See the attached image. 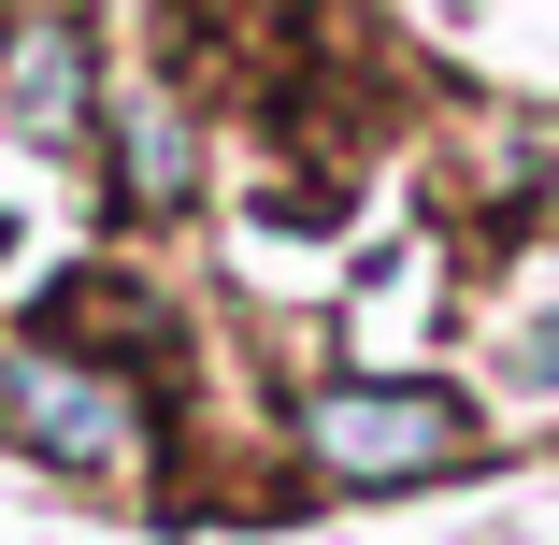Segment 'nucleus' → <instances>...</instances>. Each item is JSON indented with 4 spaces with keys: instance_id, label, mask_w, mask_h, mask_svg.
Listing matches in <instances>:
<instances>
[{
    "instance_id": "1",
    "label": "nucleus",
    "mask_w": 559,
    "mask_h": 545,
    "mask_svg": "<svg viewBox=\"0 0 559 545\" xmlns=\"http://www.w3.org/2000/svg\"><path fill=\"white\" fill-rule=\"evenodd\" d=\"M0 460H29L58 488H144L173 460V388L116 374V359H72L44 331H0Z\"/></svg>"
},
{
    "instance_id": "2",
    "label": "nucleus",
    "mask_w": 559,
    "mask_h": 545,
    "mask_svg": "<svg viewBox=\"0 0 559 545\" xmlns=\"http://www.w3.org/2000/svg\"><path fill=\"white\" fill-rule=\"evenodd\" d=\"M287 446L316 488L345 502H402V488H444L488 460V402L460 374H316L287 402Z\"/></svg>"
},
{
    "instance_id": "3",
    "label": "nucleus",
    "mask_w": 559,
    "mask_h": 545,
    "mask_svg": "<svg viewBox=\"0 0 559 545\" xmlns=\"http://www.w3.org/2000/svg\"><path fill=\"white\" fill-rule=\"evenodd\" d=\"M0 144H29V158H86L100 144V29L72 0H29L0 29Z\"/></svg>"
},
{
    "instance_id": "4",
    "label": "nucleus",
    "mask_w": 559,
    "mask_h": 545,
    "mask_svg": "<svg viewBox=\"0 0 559 545\" xmlns=\"http://www.w3.org/2000/svg\"><path fill=\"white\" fill-rule=\"evenodd\" d=\"M201 173H215V144H201L187 86H100V187H116L130 230H187Z\"/></svg>"
},
{
    "instance_id": "5",
    "label": "nucleus",
    "mask_w": 559,
    "mask_h": 545,
    "mask_svg": "<svg viewBox=\"0 0 559 545\" xmlns=\"http://www.w3.org/2000/svg\"><path fill=\"white\" fill-rule=\"evenodd\" d=\"M488 359H502L516 388H559V301H545V316H502V345H488Z\"/></svg>"
},
{
    "instance_id": "6",
    "label": "nucleus",
    "mask_w": 559,
    "mask_h": 545,
    "mask_svg": "<svg viewBox=\"0 0 559 545\" xmlns=\"http://www.w3.org/2000/svg\"><path fill=\"white\" fill-rule=\"evenodd\" d=\"M531 215H545V245H559V158H545V201H531Z\"/></svg>"
}]
</instances>
